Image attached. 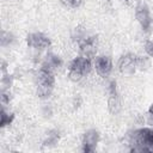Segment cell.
Segmentation results:
<instances>
[{
	"mask_svg": "<svg viewBox=\"0 0 153 153\" xmlns=\"http://www.w3.org/2000/svg\"><path fill=\"white\" fill-rule=\"evenodd\" d=\"M128 145L135 152L153 153V128H139L128 133Z\"/></svg>",
	"mask_w": 153,
	"mask_h": 153,
	"instance_id": "cell-1",
	"label": "cell"
},
{
	"mask_svg": "<svg viewBox=\"0 0 153 153\" xmlns=\"http://www.w3.org/2000/svg\"><path fill=\"white\" fill-rule=\"evenodd\" d=\"M112 60L108 55H98L93 59V68L100 78H108L112 72Z\"/></svg>",
	"mask_w": 153,
	"mask_h": 153,
	"instance_id": "cell-2",
	"label": "cell"
},
{
	"mask_svg": "<svg viewBox=\"0 0 153 153\" xmlns=\"http://www.w3.org/2000/svg\"><path fill=\"white\" fill-rule=\"evenodd\" d=\"M26 44L33 49H47L51 45V39L43 32H31L26 36Z\"/></svg>",
	"mask_w": 153,
	"mask_h": 153,
	"instance_id": "cell-3",
	"label": "cell"
},
{
	"mask_svg": "<svg viewBox=\"0 0 153 153\" xmlns=\"http://www.w3.org/2000/svg\"><path fill=\"white\" fill-rule=\"evenodd\" d=\"M78 48H79L80 55L93 60L97 54V36L90 35L87 38L78 43Z\"/></svg>",
	"mask_w": 153,
	"mask_h": 153,
	"instance_id": "cell-4",
	"label": "cell"
},
{
	"mask_svg": "<svg viewBox=\"0 0 153 153\" xmlns=\"http://www.w3.org/2000/svg\"><path fill=\"white\" fill-rule=\"evenodd\" d=\"M100 140V134L96 129H88L84 133L82 139H81V148L84 152L90 153L93 152L99 143Z\"/></svg>",
	"mask_w": 153,
	"mask_h": 153,
	"instance_id": "cell-5",
	"label": "cell"
},
{
	"mask_svg": "<svg viewBox=\"0 0 153 153\" xmlns=\"http://www.w3.org/2000/svg\"><path fill=\"white\" fill-rule=\"evenodd\" d=\"M135 18H136L137 23L140 24V26H141V29H142L143 31H149V29L152 27L153 20H152L149 10H148V7H147L145 4H140V5L136 7Z\"/></svg>",
	"mask_w": 153,
	"mask_h": 153,
	"instance_id": "cell-6",
	"label": "cell"
},
{
	"mask_svg": "<svg viewBox=\"0 0 153 153\" xmlns=\"http://www.w3.org/2000/svg\"><path fill=\"white\" fill-rule=\"evenodd\" d=\"M135 60H136V55H134L131 53L123 54L117 61V69L120 71V73H122V74H133L136 71Z\"/></svg>",
	"mask_w": 153,
	"mask_h": 153,
	"instance_id": "cell-7",
	"label": "cell"
},
{
	"mask_svg": "<svg viewBox=\"0 0 153 153\" xmlns=\"http://www.w3.org/2000/svg\"><path fill=\"white\" fill-rule=\"evenodd\" d=\"M68 68H73V69H76L79 72H81L84 75H87L92 68H93V60L92 59H88V57H85L82 55H78L75 56L68 65Z\"/></svg>",
	"mask_w": 153,
	"mask_h": 153,
	"instance_id": "cell-8",
	"label": "cell"
},
{
	"mask_svg": "<svg viewBox=\"0 0 153 153\" xmlns=\"http://www.w3.org/2000/svg\"><path fill=\"white\" fill-rule=\"evenodd\" d=\"M62 65H63V61L59 55H56L54 53H48L45 55V57L43 59V61L41 63V67L54 72V71L59 69L60 67H62Z\"/></svg>",
	"mask_w": 153,
	"mask_h": 153,
	"instance_id": "cell-9",
	"label": "cell"
},
{
	"mask_svg": "<svg viewBox=\"0 0 153 153\" xmlns=\"http://www.w3.org/2000/svg\"><path fill=\"white\" fill-rule=\"evenodd\" d=\"M35 79L37 84H45V85H55V76L54 72L48 71L45 68L39 67V69L35 74Z\"/></svg>",
	"mask_w": 153,
	"mask_h": 153,
	"instance_id": "cell-10",
	"label": "cell"
},
{
	"mask_svg": "<svg viewBox=\"0 0 153 153\" xmlns=\"http://www.w3.org/2000/svg\"><path fill=\"white\" fill-rule=\"evenodd\" d=\"M122 109L121 98L118 96V92L116 93H109L108 97V110L111 115H117Z\"/></svg>",
	"mask_w": 153,
	"mask_h": 153,
	"instance_id": "cell-11",
	"label": "cell"
},
{
	"mask_svg": "<svg viewBox=\"0 0 153 153\" xmlns=\"http://www.w3.org/2000/svg\"><path fill=\"white\" fill-rule=\"evenodd\" d=\"M60 131L57 130V129H50L47 134H45V136H44V139H43V142H42V145L44 146V147H54V146H56L57 143H59V141H60Z\"/></svg>",
	"mask_w": 153,
	"mask_h": 153,
	"instance_id": "cell-12",
	"label": "cell"
},
{
	"mask_svg": "<svg viewBox=\"0 0 153 153\" xmlns=\"http://www.w3.org/2000/svg\"><path fill=\"white\" fill-rule=\"evenodd\" d=\"M54 91V85H45V84H37L36 94L41 99H48Z\"/></svg>",
	"mask_w": 153,
	"mask_h": 153,
	"instance_id": "cell-13",
	"label": "cell"
},
{
	"mask_svg": "<svg viewBox=\"0 0 153 153\" xmlns=\"http://www.w3.org/2000/svg\"><path fill=\"white\" fill-rule=\"evenodd\" d=\"M14 114L10 110H7L5 106H2L1 109V112H0V127L1 128H5V127H8L12 124V122L14 121Z\"/></svg>",
	"mask_w": 153,
	"mask_h": 153,
	"instance_id": "cell-14",
	"label": "cell"
},
{
	"mask_svg": "<svg viewBox=\"0 0 153 153\" xmlns=\"http://www.w3.org/2000/svg\"><path fill=\"white\" fill-rule=\"evenodd\" d=\"M88 36H90V33H87L86 29L82 26H76L72 31V39L74 42H76V44L80 43L81 41H84L85 38H87Z\"/></svg>",
	"mask_w": 153,
	"mask_h": 153,
	"instance_id": "cell-15",
	"label": "cell"
},
{
	"mask_svg": "<svg viewBox=\"0 0 153 153\" xmlns=\"http://www.w3.org/2000/svg\"><path fill=\"white\" fill-rule=\"evenodd\" d=\"M16 41V37L12 32L10 31H6V30H2L1 32V38H0V42H1V45L2 47H10L13 44V42Z\"/></svg>",
	"mask_w": 153,
	"mask_h": 153,
	"instance_id": "cell-16",
	"label": "cell"
},
{
	"mask_svg": "<svg viewBox=\"0 0 153 153\" xmlns=\"http://www.w3.org/2000/svg\"><path fill=\"white\" fill-rule=\"evenodd\" d=\"M151 62H149V59L147 56H137L136 55V60H135V67L136 69L139 71H146L148 69Z\"/></svg>",
	"mask_w": 153,
	"mask_h": 153,
	"instance_id": "cell-17",
	"label": "cell"
},
{
	"mask_svg": "<svg viewBox=\"0 0 153 153\" xmlns=\"http://www.w3.org/2000/svg\"><path fill=\"white\" fill-rule=\"evenodd\" d=\"M13 81H14V78L12 74H10L8 72L7 73H2V76H1V90H11L12 85H13Z\"/></svg>",
	"mask_w": 153,
	"mask_h": 153,
	"instance_id": "cell-18",
	"label": "cell"
},
{
	"mask_svg": "<svg viewBox=\"0 0 153 153\" xmlns=\"http://www.w3.org/2000/svg\"><path fill=\"white\" fill-rule=\"evenodd\" d=\"M67 76L71 81L73 82H79L82 80V78L85 76L81 72L76 71V69H73V68H68V72H67Z\"/></svg>",
	"mask_w": 153,
	"mask_h": 153,
	"instance_id": "cell-19",
	"label": "cell"
},
{
	"mask_svg": "<svg viewBox=\"0 0 153 153\" xmlns=\"http://www.w3.org/2000/svg\"><path fill=\"white\" fill-rule=\"evenodd\" d=\"M0 100H1V104L2 106H6L11 103L12 100V93H11V90H1V93H0Z\"/></svg>",
	"mask_w": 153,
	"mask_h": 153,
	"instance_id": "cell-20",
	"label": "cell"
},
{
	"mask_svg": "<svg viewBox=\"0 0 153 153\" xmlns=\"http://www.w3.org/2000/svg\"><path fill=\"white\" fill-rule=\"evenodd\" d=\"M143 49H145V53L148 57H153V41L152 39H147L145 42Z\"/></svg>",
	"mask_w": 153,
	"mask_h": 153,
	"instance_id": "cell-21",
	"label": "cell"
},
{
	"mask_svg": "<svg viewBox=\"0 0 153 153\" xmlns=\"http://www.w3.org/2000/svg\"><path fill=\"white\" fill-rule=\"evenodd\" d=\"M145 122L153 128V104L149 106V109L146 112V117H145Z\"/></svg>",
	"mask_w": 153,
	"mask_h": 153,
	"instance_id": "cell-22",
	"label": "cell"
},
{
	"mask_svg": "<svg viewBox=\"0 0 153 153\" xmlns=\"http://www.w3.org/2000/svg\"><path fill=\"white\" fill-rule=\"evenodd\" d=\"M60 2L68 7H79L81 4V0H60Z\"/></svg>",
	"mask_w": 153,
	"mask_h": 153,
	"instance_id": "cell-23",
	"label": "cell"
},
{
	"mask_svg": "<svg viewBox=\"0 0 153 153\" xmlns=\"http://www.w3.org/2000/svg\"><path fill=\"white\" fill-rule=\"evenodd\" d=\"M51 112L53 111H51V108L50 106H48V105H44L43 106V114H44V116H48L49 117V116H51Z\"/></svg>",
	"mask_w": 153,
	"mask_h": 153,
	"instance_id": "cell-24",
	"label": "cell"
},
{
	"mask_svg": "<svg viewBox=\"0 0 153 153\" xmlns=\"http://www.w3.org/2000/svg\"><path fill=\"white\" fill-rule=\"evenodd\" d=\"M1 73H7V63L5 61L1 62Z\"/></svg>",
	"mask_w": 153,
	"mask_h": 153,
	"instance_id": "cell-25",
	"label": "cell"
},
{
	"mask_svg": "<svg viewBox=\"0 0 153 153\" xmlns=\"http://www.w3.org/2000/svg\"><path fill=\"white\" fill-rule=\"evenodd\" d=\"M123 1H126V2H130L131 0H123Z\"/></svg>",
	"mask_w": 153,
	"mask_h": 153,
	"instance_id": "cell-26",
	"label": "cell"
}]
</instances>
